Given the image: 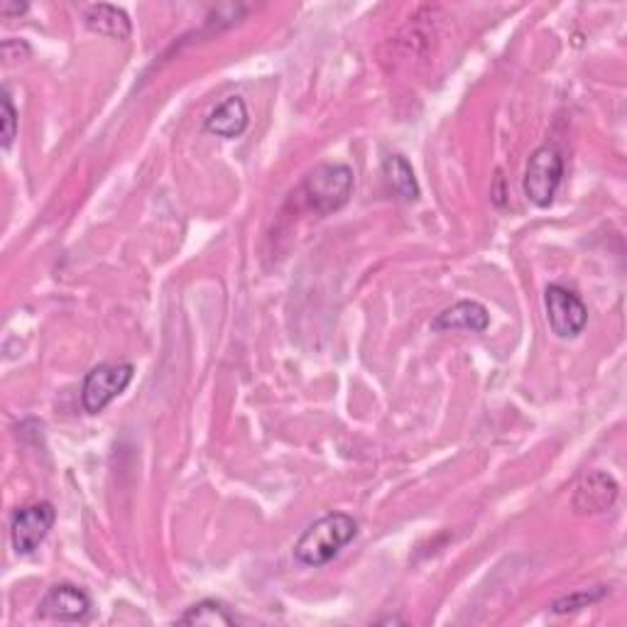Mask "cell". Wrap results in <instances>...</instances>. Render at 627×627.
Masks as SVG:
<instances>
[{
	"label": "cell",
	"instance_id": "cell-16",
	"mask_svg": "<svg viewBox=\"0 0 627 627\" xmlns=\"http://www.w3.org/2000/svg\"><path fill=\"white\" fill-rule=\"evenodd\" d=\"M27 5H13V3H5L3 5V15L10 18V13H25Z\"/></svg>",
	"mask_w": 627,
	"mask_h": 627
},
{
	"label": "cell",
	"instance_id": "cell-7",
	"mask_svg": "<svg viewBox=\"0 0 627 627\" xmlns=\"http://www.w3.org/2000/svg\"><path fill=\"white\" fill-rule=\"evenodd\" d=\"M91 615V599L71 583H57L45 593L37 605V618L57 623H86Z\"/></svg>",
	"mask_w": 627,
	"mask_h": 627
},
{
	"label": "cell",
	"instance_id": "cell-6",
	"mask_svg": "<svg viewBox=\"0 0 627 627\" xmlns=\"http://www.w3.org/2000/svg\"><path fill=\"white\" fill-rule=\"evenodd\" d=\"M55 520L57 510L53 502H35V506L20 508L10 522V544H13L15 554L20 557L33 554L47 539L49 530L55 527Z\"/></svg>",
	"mask_w": 627,
	"mask_h": 627
},
{
	"label": "cell",
	"instance_id": "cell-2",
	"mask_svg": "<svg viewBox=\"0 0 627 627\" xmlns=\"http://www.w3.org/2000/svg\"><path fill=\"white\" fill-rule=\"evenodd\" d=\"M300 194L314 213L326 216L344 209L353 194V170L341 162L318 164L304 177Z\"/></svg>",
	"mask_w": 627,
	"mask_h": 627
},
{
	"label": "cell",
	"instance_id": "cell-1",
	"mask_svg": "<svg viewBox=\"0 0 627 627\" xmlns=\"http://www.w3.org/2000/svg\"><path fill=\"white\" fill-rule=\"evenodd\" d=\"M358 534V522L346 515V512H328L322 520H316L312 527H306L304 534L294 544V559L302 567H326L334 561L348 542H353Z\"/></svg>",
	"mask_w": 627,
	"mask_h": 627
},
{
	"label": "cell",
	"instance_id": "cell-15",
	"mask_svg": "<svg viewBox=\"0 0 627 627\" xmlns=\"http://www.w3.org/2000/svg\"><path fill=\"white\" fill-rule=\"evenodd\" d=\"M0 104H3V132H0V146H3V150H10V146H13V140L18 136V111L13 106V98H10V91L3 89V96H0Z\"/></svg>",
	"mask_w": 627,
	"mask_h": 627
},
{
	"label": "cell",
	"instance_id": "cell-3",
	"mask_svg": "<svg viewBox=\"0 0 627 627\" xmlns=\"http://www.w3.org/2000/svg\"><path fill=\"white\" fill-rule=\"evenodd\" d=\"M564 177L561 152L554 146H542L530 155L527 170H524L522 189L534 207L547 209L557 197Z\"/></svg>",
	"mask_w": 627,
	"mask_h": 627
},
{
	"label": "cell",
	"instance_id": "cell-14",
	"mask_svg": "<svg viewBox=\"0 0 627 627\" xmlns=\"http://www.w3.org/2000/svg\"><path fill=\"white\" fill-rule=\"evenodd\" d=\"M605 595H608V589H605V585H599V589L571 593V595H564V599L551 603V613L554 615H569V613H576V611H583V608H589V605L603 601Z\"/></svg>",
	"mask_w": 627,
	"mask_h": 627
},
{
	"label": "cell",
	"instance_id": "cell-9",
	"mask_svg": "<svg viewBox=\"0 0 627 627\" xmlns=\"http://www.w3.org/2000/svg\"><path fill=\"white\" fill-rule=\"evenodd\" d=\"M490 326V314L480 302L464 300L451 304L449 310L434 316L431 322V332L446 334V332H468V334H483Z\"/></svg>",
	"mask_w": 627,
	"mask_h": 627
},
{
	"label": "cell",
	"instance_id": "cell-11",
	"mask_svg": "<svg viewBox=\"0 0 627 627\" xmlns=\"http://www.w3.org/2000/svg\"><path fill=\"white\" fill-rule=\"evenodd\" d=\"M84 23L89 30H94V33L106 35L111 39H120V43L132 35L130 18L116 5H106V3L89 5L84 13Z\"/></svg>",
	"mask_w": 627,
	"mask_h": 627
},
{
	"label": "cell",
	"instance_id": "cell-8",
	"mask_svg": "<svg viewBox=\"0 0 627 627\" xmlns=\"http://www.w3.org/2000/svg\"><path fill=\"white\" fill-rule=\"evenodd\" d=\"M618 483L605 471H591L583 476L579 488L573 496V510L581 515H595V512H605L615 506L618 500Z\"/></svg>",
	"mask_w": 627,
	"mask_h": 627
},
{
	"label": "cell",
	"instance_id": "cell-10",
	"mask_svg": "<svg viewBox=\"0 0 627 627\" xmlns=\"http://www.w3.org/2000/svg\"><path fill=\"white\" fill-rule=\"evenodd\" d=\"M248 123H251L248 104H245L241 96H229L209 113V118L204 120V130L211 132L216 138L233 140L243 136Z\"/></svg>",
	"mask_w": 627,
	"mask_h": 627
},
{
	"label": "cell",
	"instance_id": "cell-17",
	"mask_svg": "<svg viewBox=\"0 0 627 627\" xmlns=\"http://www.w3.org/2000/svg\"><path fill=\"white\" fill-rule=\"evenodd\" d=\"M380 623H383V625H395V623H405V620H403V618H395V615H393V618H383Z\"/></svg>",
	"mask_w": 627,
	"mask_h": 627
},
{
	"label": "cell",
	"instance_id": "cell-13",
	"mask_svg": "<svg viewBox=\"0 0 627 627\" xmlns=\"http://www.w3.org/2000/svg\"><path fill=\"white\" fill-rule=\"evenodd\" d=\"M179 625H207V627H233V615L216 601H199L182 615Z\"/></svg>",
	"mask_w": 627,
	"mask_h": 627
},
{
	"label": "cell",
	"instance_id": "cell-12",
	"mask_svg": "<svg viewBox=\"0 0 627 627\" xmlns=\"http://www.w3.org/2000/svg\"><path fill=\"white\" fill-rule=\"evenodd\" d=\"M383 174H385V182L390 184V189H393L397 197H403L405 201L419 199V184L415 177V170L403 155L385 158Z\"/></svg>",
	"mask_w": 627,
	"mask_h": 627
},
{
	"label": "cell",
	"instance_id": "cell-5",
	"mask_svg": "<svg viewBox=\"0 0 627 627\" xmlns=\"http://www.w3.org/2000/svg\"><path fill=\"white\" fill-rule=\"evenodd\" d=\"M544 310H547L549 328L564 341L579 338L589 324V310L581 297L561 285H549L544 290Z\"/></svg>",
	"mask_w": 627,
	"mask_h": 627
},
{
	"label": "cell",
	"instance_id": "cell-4",
	"mask_svg": "<svg viewBox=\"0 0 627 627\" xmlns=\"http://www.w3.org/2000/svg\"><path fill=\"white\" fill-rule=\"evenodd\" d=\"M136 365L132 363H116V365H96L89 370L81 387V407L89 415H98L116 399L126 393V387L132 383Z\"/></svg>",
	"mask_w": 627,
	"mask_h": 627
}]
</instances>
